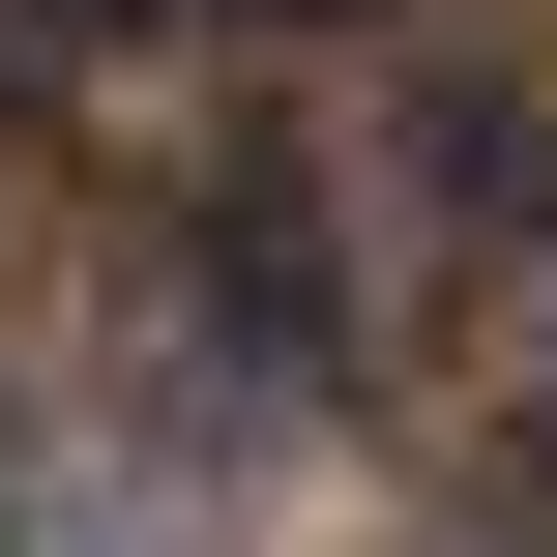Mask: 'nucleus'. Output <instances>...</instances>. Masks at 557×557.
Here are the masks:
<instances>
[{
	"label": "nucleus",
	"mask_w": 557,
	"mask_h": 557,
	"mask_svg": "<svg viewBox=\"0 0 557 557\" xmlns=\"http://www.w3.org/2000/svg\"><path fill=\"white\" fill-rule=\"evenodd\" d=\"M176 294H206L235 382H352V206L323 176H206L176 206Z\"/></svg>",
	"instance_id": "obj_1"
},
{
	"label": "nucleus",
	"mask_w": 557,
	"mask_h": 557,
	"mask_svg": "<svg viewBox=\"0 0 557 557\" xmlns=\"http://www.w3.org/2000/svg\"><path fill=\"white\" fill-rule=\"evenodd\" d=\"M117 59H176V0H0V88H117Z\"/></svg>",
	"instance_id": "obj_2"
},
{
	"label": "nucleus",
	"mask_w": 557,
	"mask_h": 557,
	"mask_svg": "<svg viewBox=\"0 0 557 557\" xmlns=\"http://www.w3.org/2000/svg\"><path fill=\"white\" fill-rule=\"evenodd\" d=\"M206 29H352V0H176V59H206Z\"/></svg>",
	"instance_id": "obj_3"
},
{
	"label": "nucleus",
	"mask_w": 557,
	"mask_h": 557,
	"mask_svg": "<svg viewBox=\"0 0 557 557\" xmlns=\"http://www.w3.org/2000/svg\"><path fill=\"white\" fill-rule=\"evenodd\" d=\"M529 499H557V352H529Z\"/></svg>",
	"instance_id": "obj_4"
}]
</instances>
